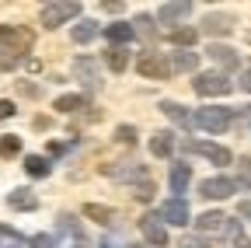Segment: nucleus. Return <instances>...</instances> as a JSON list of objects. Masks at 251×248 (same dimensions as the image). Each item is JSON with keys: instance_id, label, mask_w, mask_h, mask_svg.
Listing matches in <instances>:
<instances>
[{"instance_id": "f257e3e1", "label": "nucleus", "mask_w": 251, "mask_h": 248, "mask_svg": "<svg viewBox=\"0 0 251 248\" xmlns=\"http://www.w3.org/2000/svg\"><path fill=\"white\" fill-rule=\"evenodd\" d=\"M196 126L209 130V133H220L230 126V109H199L196 112Z\"/></svg>"}, {"instance_id": "f03ea898", "label": "nucleus", "mask_w": 251, "mask_h": 248, "mask_svg": "<svg viewBox=\"0 0 251 248\" xmlns=\"http://www.w3.org/2000/svg\"><path fill=\"white\" fill-rule=\"evenodd\" d=\"M80 14V4H46L42 7V25L46 28H56V25H63V21H70V18H77Z\"/></svg>"}, {"instance_id": "7ed1b4c3", "label": "nucleus", "mask_w": 251, "mask_h": 248, "mask_svg": "<svg viewBox=\"0 0 251 248\" xmlns=\"http://www.w3.org/2000/svg\"><path fill=\"white\" fill-rule=\"evenodd\" d=\"M136 70L143 74V77H153V81H161V77H171V63H164L157 53H143L140 59H136Z\"/></svg>"}, {"instance_id": "20e7f679", "label": "nucleus", "mask_w": 251, "mask_h": 248, "mask_svg": "<svg viewBox=\"0 0 251 248\" xmlns=\"http://www.w3.org/2000/svg\"><path fill=\"white\" fill-rule=\"evenodd\" d=\"M196 91L202 98H213V95L220 98V95H227V91H230V81L220 77V74H199L196 77Z\"/></svg>"}, {"instance_id": "39448f33", "label": "nucleus", "mask_w": 251, "mask_h": 248, "mask_svg": "<svg viewBox=\"0 0 251 248\" xmlns=\"http://www.w3.org/2000/svg\"><path fill=\"white\" fill-rule=\"evenodd\" d=\"M161 220H168V224H175V227H185L188 220H192V213H188V203L185 199H168V203H161Z\"/></svg>"}, {"instance_id": "423d86ee", "label": "nucleus", "mask_w": 251, "mask_h": 248, "mask_svg": "<svg viewBox=\"0 0 251 248\" xmlns=\"http://www.w3.org/2000/svg\"><path fill=\"white\" fill-rule=\"evenodd\" d=\"M140 231H143V238L153 245V248H164L168 245V231H164V224H161V217L157 213H147L143 220H140Z\"/></svg>"}, {"instance_id": "0eeeda50", "label": "nucleus", "mask_w": 251, "mask_h": 248, "mask_svg": "<svg viewBox=\"0 0 251 248\" xmlns=\"http://www.w3.org/2000/svg\"><path fill=\"white\" fill-rule=\"evenodd\" d=\"M192 154H202V158H209L213 165H230V150L227 147H216V143H206V140H188L185 143Z\"/></svg>"}, {"instance_id": "6e6552de", "label": "nucleus", "mask_w": 251, "mask_h": 248, "mask_svg": "<svg viewBox=\"0 0 251 248\" xmlns=\"http://www.w3.org/2000/svg\"><path fill=\"white\" fill-rule=\"evenodd\" d=\"M234 189H237V182H230V178H206L199 185V193L206 199H227V196H234Z\"/></svg>"}, {"instance_id": "1a4fd4ad", "label": "nucleus", "mask_w": 251, "mask_h": 248, "mask_svg": "<svg viewBox=\"0 0 251 248\" xmlns=\"http://www.w3.org/2000/svg\"><path fill=\"white\" fill-rule=\"evenodd\" d=\"M196 227L199 231H230V234H237V224H227L224 213H202L196 220Z\"/></svg>"}, {"instance_id": "9d476101", "label": "nucleus", "mask_w": 251, "mask_h": 248, "mask_svg": "<svg viewBox=\"0 0 251 248\" xmlns=\"http://www.w3.org/2000/svg\"><path fill=\"white\" fill-rule=\"evenodd\" d=\"M161 112H164V115H168L171 122H178L181 130H192V126H196V119L188 115V112H185V109H181L178 102H161Z\"/></svg>"}, {"instance_id": "9b49d317", "label": "nucleus", "mask_w": 251, "mask_h": 248, "mask_svg": "<svg viewBox=\"0 0 251 248\" xmlns=\"http://www.w3.org/2000/svg\"><path fill=\"white\" fill-rule=\"evenodd\" d=\"M7 206L11 210H39V199L31 196V189H14L7 196Z\"/></svg>"}, {"instance_id": "f8f14e48", "label": "nucleus", "mask_w": 251, "mask_h": 248, "mask_svg": "<svg viewBox=\"0 0 251 248\" xmlns=\"http://www.w3.org/2000/svg\"><path fill=\"white\" fill-rule=\"evenodd\" d=\"M209 56H213V63L227 67V70H234V67H237V53H234L230 46H209Z\"/></svg>"}, {"instance_id": "ddd939ff", "label": "nucleus", "mask_w": 251, "mask_h": 248, "mask_svg": "<svg viewBox=\"0 0 251 248\" xmlns=\"http://www.w3.org/2000/svg\"><path fill=\"white\" fill-rule=\"evenodd\" d=\"M25 171L31 178H46L49 175V161L42 158V154H28V158H25Z\"/></svg>"}, {"instance_id": "4468645a", "label": "nucleus", "mask_w": 251, "mask_h": 248, "mask_svg": "<svg viewBox=\"0 0 251 248\" xmlns=\"http://www.w3.org/2000/svg\"><path fill=\"white\" fill-rule=\"evenodd\" d=\"M202 28H206L209 35H227V32H230V18H224V14H206Z\"/></svg>"}, {"instance_id": "2eb2a0df", "label": "nucleus", "mask_w": 251, "mask_h": 248, "mask_svg": "<svg viewBox=\"0 0 251 248\" xmlns=\"http://www.w3.org/2000/svg\"><path fill=\"white\" fill-rule=\"evenodd\" d=\"M188 178H192L188 165H171V189H175V193H185V189H188Z\"/></svg>"}, {"instance_id": "dca6fc26", "label": "nucleus", "mask_w": 251, "mask_h": 248, "mask_svg": "<svg viewBox=\"0 0 251 248\" xmlns=\"http://www.w3.org/2000/svg\"><path fill=\"white\" fill-rule=\"evenodd\" d=\"M105 39L115 42V46L129 42V39H133V25H108V28H105Z\"/></svg>"}, {"instance_id": "f3484780", "label": "nucleus", "mask_w": 251, "mask_h": 248, "mask_svg": "<svg viewBox=\"0 0 251 248\" xmlns=\"http://www.w3.org/2000/svg\"><path fill=\"white\" fill-rule=\"evenodd\" d=\"M91 39H98V21H80L74 25V42H91Z\"/></svg>"}, {"instance_id": "a211bd4d", "label": "nucleus", "mask_w": 251, "mask_h": 248, "mask_svg": "<svg viewBox=\"0 0 251 248\" xmlns=\"http://www.w3.org/2000/svg\"><path fill=\"white\" fill-rule=\"evenodd\" d=\"M52 109H59V112H80L84 109V95H59L56 102H52Z\"/></svg>"}, {"instance_id": "6ab92c4d", "label": "nucleus", "mask_w": 251, "mask_h": 248, "mask_svg": "<svg viewBox=\"0 0 251 248\" xmlns=\"http://www.w3.org/2000/svg\"><path fill=\"white\" fill-rule=\"evenodd\" d=\"M188 11H192L188 4H164V7H161V14H157V18H161V25H171V21L185 18Z\"/></svg>"}, {"instance_id": "aec40b11", "label": "nucleus", "mask_w": 251, "mask_h": 248, "mask_svg": "<svg viewBox=\"0 0 251 248\" xmlns=\"http://www.w3.org/2000/svg\"><path fill=\"white\" fill-rule=\"evenodd\" d=\"M108 67H112V74H122L126 67H129V53H126L122 46L108 49Z\"/></svg>"}, {"instance_id": "412c9836", "label": "nucleus", "mask_w": 251, "mask_h": 248, "mask_svg": "<svg viewBox=\"0 0 251 248\" xmlns=\"http://www.w3.org/2000/svg\"><path fill=\"white\" fill-rule=\"evenodd\" d=\"M80 213L87 217V220H98V224H108V220H112V210H108V206H98V203H87Z\"/></svg>"}, {"instance_id": "4be33fe9", "label": "nucleus", "mask_w": 251, "mask_h": 248, "mask_svg": "<svg viewBox=\"0 0 251 248\" xmlns=\"http://www.w3.org/2000/svg\"><path fill=\"white\" fill-rule=\"evenodd\" d=\"M150 150L157 154V158H168V154H171V133H157L150 140Z\"/></svg>"}, {"instance_id": "5701e85b", "label": "nucleus", "mask_w": 251, "mask_h": 248, "mask_svg": "<svg viewBox=\"0 0 251 248\" xmlns=\"http://www.w3.org/2000/svg\"><path fill=\"white\" fill-rule=\"evenodd\" d=\"M77 74H84V84H87V87L98 84V74H94V59H77Z\"/></svg>"}, {"instance_id": "b1692460", "label": "nucleus", "mask_w": 251, "mask_h": 248, "mask_svg": "<svg viewBox=\"0 0 251 248\" xmlns=\"http://www.w3.org/2000/svg\"><path fill=\"white\" fill-rule=\"evenodd\" d=\"M133 35H140V39H153V35H157L153 18H136V25H133Z\"/></svg>"}, {"instance_id": "393cba45", "label": "nucleus", "mask_w": 251, "mask_h": 248, "mask_svg": "<svg viewBox=\"0 0 251 248\" xmlns=\"http://www.w3.org/2000/svg\"><path fill=\"white\" fill-rule=\"evenodd\" d=\"M199 56L196 53H175V70H196Z\"/></svg>"}, {"instance_id": "a878e982", "label": "nucleus", "mask_w": 251, "mask_h": 248, "mask_svg": "<svg viewBox=\"0 0 251 248\" xmlns=\"http://www.w3.org/2000/svg\"><path fill=\"white\" fill-rule=\"evenodd\" d=\"M171 42H175V46H192V42H196V28H175V32H171Z\"/></svg>"}, {"instance_id": "bb28decb", "label": "nucleus", "mask_w": 251, "mask_h": 248, "mask_svg": "<svg viewBox=\"0 0 251 248\" xmlns=\"http://www.w3.org/2000/svg\"><path fill=\"white\" fill-rule=\"evenodd\" d=\"M21 150V137H0V154H4V158H11V154H18Z\"/></svg>"}, {"instance_id": "cd10ccee", "label": "nucleus", "mask_w": 251, "mask_h": 248, "mask_svg": "<svg viewBox=\"0 0 251 248\" xmlns=\"http://www.w3.org/2000/svg\"><path fill=\"white\" fill-rule=\"evenodd\" d=\"M28 245H31V248H56V241H52L49 234H31Z\"/></svg>"}, {"instance_id": "c85d7f7f", "label": "nucleus", "mask_w": 251, "mask_h": 248, "mask_svg": "<svg viewBox=\"0 0 251 248\" xmlns=\"http://www.w3.org/2000/svg\"><path fill=\"white\" fill-rule=\"evenodd\" d=\"M115 137H119L122 143H136V130H133V126H119Z\"/></svg>"}, {"instance_id": "c756f323", "label": "nucleus", "mask_w": 251, "mask_h": 248, "mask_svg": "<svg viewBox=\"0 0 251 248\" xmlns=\"http://www.w3.org/2000/svg\"><path fill=\"white\" fill-rule=\"evenodd\" d=\"M11 115H14V102L0 98V119H11Z\"/></svg>"}, {"instance_id": "7c9ffc66", "label": "nucleus", "mask_w": 251, "mask_h": 248, "mask_svg": "<svg viewBox=\"0 0 251 248\" xmlns=\"http://www.w3.org/2000/svg\"><path fill=\"white\" fill-rule=\"evenodd\" d=\"M241 185H251V161H241Z\"/></svg>"}, {"instance_id": "2f4dec72", "label": "nucleus", "mask_w": 251, "mask_h": 248, "mask_svg": "<svg viewBox=\"0 0 251 248\" xmlns=\"http://www.w3.org/2000/svg\"><path fill=\"white\" fill-rule=\"evenodd\" d=\"M241 87H244V91H251V70H244V77H241Z\"/></svg>"}, {"instance_id": "473e14b6", "label": "nucleus", "mask_w": 251, "mask_h": 248, "mask_svg": "<svg viewBox=\"0 0 251 248\" xmlns=\"http://www.w3.org/2000/svg\"><path fill=\"white\" fill-rule=\"evenodd\" d=\"M241 217H251V199H244V203H241Z\"/></svg>"}, {"instance_id": "72a5a7b5", "label": "nucleus", "mask_w": 251, "mask_h": 248, "mask_svg": "<svg viewBox=\"0 0 251 248\" xmlns=\"http://www.w3.org/2000/svg\"><path fill=\"white\" fill-rule=\"evenodd\" d=\"M74 248H91V245H84V241H77V245H74Z\"/></svg>"}, {"instance_id": "f704fd0d", "label": "nucleus", "mask_w": 251, "mask_h": 248, "mask_svg": "<svg viewBox=\"0 0 251 248\" xmlns=\"http://www.w3.org/2000/svg\"><path fill=\"white\" fill-rule=\"evenodd\" d=\"M4 32H7V25H0V39H4Z\"/></svg>"}]
</instances>
